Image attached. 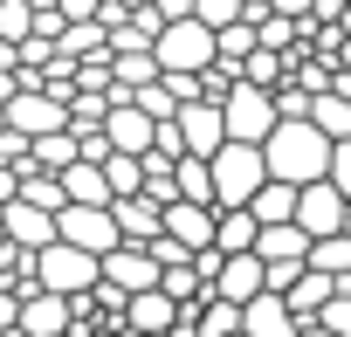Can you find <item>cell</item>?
I'll return each instance as SVG.
<instances>
[{
	"label": "cell",
	"mask_w": 351,
	"mask_h": 337,
	"mask_svg": "<svg viewBox=\"0 0 351 337\" xmlns=\"http://www.w3.org/2000/svg\"><path fill=\"white\" fill-rule=\"evenodd\" d=\"M324 158H330V138L303 117H276V131L262 138V165H269V179L282 186H310L324 179Z\"/></svg>",
	"instance_id": "1"
},
{
	"label": "cell",
	"mask_w": 351,
	"mask_h": 337,
	"mask_svg": "<svg viewBox=\"0 0 351 337\" xmlns=\"http://www.w3.org/2000/svg\"><path fill=\"white\" fill-rule=\"evenodd\" d=\"M152 62H158V76H200V69L214 62V28H200L193 14L165 21V28L152 35Z\"/></svg>",
	"instance_id": "2"
},
{
	"label": "cell",
	"mask_w": 351,
	"mask_h": 337,
	"mask_svg": "<svg viewBox=\"0 0 351 337\" xmlns=\"http://www.w3.org/2000/svg\"><path fill=\"white\" fill-rule=\"evenodd\" d=\"M207 179H214V207H248L255 186L269 179L262 145H221V151L207 158Z\"/></svg>",
	"instance_id": "3"
},
{
	"label": "cell",
	"mask_w": 351,
	"mask_h": 337,
	"mask_svg": "<svg viewBox=\"0 0 351 337\" xmlns=\"http://www.w3.org/2000/svg\"><path fill=\"white\" fill-rule=\"evenodd\" d=\"M221 131H228V145H262L276 131V97L255 90V83H234L221 97Z\"/></svg>",
	"instance_id": "4"
},
{
	"label": "cell",
	"mask_w": 351,
	"mask_h": 337,
	"mask_svg": "<svg viewBox=\"0 0 351 337\" xmlns=\"http://www.w3.org/2000/svg\"><path fill=\"white\" fill-rule=\"evenodd\" d=\"M35 289H56V296H90V289H97V255H83V248H69V241L35 248Z\"/></svg>",
	"instance_id": "5"
},
{
	"label": "cell",
	"mask_w": 351,
	"mask_h": 337,
	"mask_svg": "<svg viewBox=\"0 0 351 337\" xmlns=\"http://www.w3.org/2000/svg\"><path fill=\"white\" fill-rule=\"evenodd\" d=\"M0 117H8V131H21V138L69 131V103H62V97H49V90H14L8 103H0Z\"/></svg>",
	"instance_id": "6"
},
{
	"label": "cell",
	"mask_w": 351,
	"mask_h": 337,
	"mask_svg": "<svg viewBox=\"0 0 351 337\" xmlns=\"http://www.w3.org/2000/svg\"><path fill=\"white\" fill-rule=\"evenodd\" d=\"M56 241H69V248H83V255H110V248H124L117 241V221H110V207H62L56 214Z\"/></svg>",
	"instance_id": "7"
},
{
	"label": "cell",
	"mask_w": 351,
	"mask_h": 337,
	"mask_svg": "<svg viewBox=\"0 0 351 337\" xmlns=\"http://www.w3.org/2000/svg\"><path fill=\"white\" fill-rule=\"evenodd\" d=\"M310 241L317 234H344V193L330 186V179H310V186H296V214H289Z\"/></svg>",
	"instance_id": "8"
},
{
	"label": "cell",
	"mask_w": 351,
	"mask_h": 337,
	"mask_svg": "<svg viewBox=\"0 0 351 337\" xmlns=\"http://www.w3.org/2000/svg\"><path fill=\"white\" fill-rule=\"evenodd\" d=\"M172 124H180V158H214V151L228 145L221 103H180V110H172Z\"/></svg>",
	"instance_id": "9"
},
{
	"label": "cell",
	"mask_w": 351,
	"mask_h": 337,
	"mask_svg": "<svg viewBox=\"0 0 351 337\" xmlns=\"http://www.w3.org/2000/svg\"><path fill=\"white\" fill-rule=\"evenodd\" d=\"M28 337H69L76 330V303L56 296V289H21V316H14Z\"/></svg>",
	"instance_id": "10"
},
{
	"label": "cell",
	"mask_w": 351,
	"mask_h": 337,
	"mask_svg": "<svg viewBox=\"0 0 351 337\" xmlns=\"http://www.w3.org/2000/svg\"><path fill=\"white\" fill-rule=\"evenodd\" d=\"M158 234H172L186 255H200V248H214V207H193V200H172L165 214H158Z\"/></svg>",
	"instance_id": "11"
},
{
	"label": "cell",
	"mask_w": 351,
	"mask_h": 337,
	"mask_svg": "<svg viewBox=\"0 0 351 337\" xmlns=\"http://www.w3.org/2000/svg\"><path fill=\"white\" fill-rule=\"evenodd\" d=\"M172 323H180V303H172L165 289H138V296H124V330H131V337H165Z\"/></svg>",
	"instance_id": "12"
},
{
	"label": "cell",
	"mask_w": 351,
	"mask_h": 337,
	"mask_svg": "<svg viewBox=\"0 0 351 337\" xmlns=\"http://www.w3.org/2000/svg\"><path fill=\"white\" fill-rule=\"evenodd\" d=\"M0 241H14V248H49L56 241V214H42V207H21V200H8L0 207Z\"/></svg>",
	"instance_id": "13"
},
{
	"label": "cell",
	"mask_w": 351,
	"mask_h": 337,
	"mask_svg": "<svg viewBox=\"0 0 351 337\" xmlns=\"http://www.w3.org/2000/svg\"><path fill=\"white\" fill-rule=\"evenodd\" d=\"M152 117L138 110V103H110V117H104V138H110V151H124V158H145L152 151Z\"/></svg>",
	"instance_id": "14"
},
{
	"label": "cell",
	"mask_w": 351,
	"mask_h": 337,
	"mask_svg": "<svg viewBox=\"0 0 351 337\" xmlns=\"http://www.w3.org/2000/svg\"><path fill=\"white\" fill-rule=\"evenodd\" d=\"M207 296H221V303H248V296H262V262H255V255H221Z\"/></svg>",
	"instance_id": "15"
},
{
	"label": "cell",
	"mask_w": 351,
	"mask_h": 337,
	"mask_svg": "<svg viewBox=\"0 0 351 337\" xmlns=\"http://www.w3.org/2000/svg\"><path fill=\"white\" fill-rule=\"evenodd\" d=\"M158 200H145V193H124V200H110V221H117V241H131V248H145L152 234H158Z\"/></svg>",
	"instance_id": "16"
},
{
	"label": "cell",
	"mask_w": 351,
	"mask_h": 337,
	"mask_svg": "<svg viewBox=\"0 0 351 337\" xmlns=\"http://www.w3.org/2000/svg\"><path fill=\"white\" fill-rule=\"evenodd\" d=\"M241 337H296V316L282 310V296H248L241 303Z\"/></svg>",
	"instance_id": "17"
},
{
	"label": "cell",
	"mask_w": 351,
	"mask_h": 337,
	"mask_svg": "<svg viewBox=\"0 0 351 337\" xmlns=\"http://www.w3.org/2000/svg\"><path fill=\"white\" fill-rule=\"evenodd\" d=\"M248 255H255L262 269H269V262H303V255H310V234H303L296 221H276V227H262V234H255V248H248Z\"/></svg>",
	"instance_id": "18"
},
{
	"label": "cell",
	"mask_w": 351,
	"mask_h": 337,
	"mask_svg": "<svg viewBox=\"0 0 351 337\" xmlns=\"http://www.w3.org/2000/svg\"><path fill=\"white\" fill-rule=\"evenodd\" d=\"M56 179H62V200H69V207H110V179H104V165H83V158H76V165H62Z\"/></svg>",
	"instance_id": "19"
},
{
	"label": "cell",
	"mask_w": 351,
	"mask_h": 337,
	"mask_svg": "<svg viewBox=\"0 0 351 337\" xmlns=\"http://www.w3.org/2000/svg\"><path fill=\"white\" fill-rule=\"evenodd\" d=\"M255 234H262V227H255L248 207H214V248H221V255H248Z\"/></svg>",
	"instance_id": "20"
},
{
	"label": "cell",
	"mask_w": 351,
	"mask_h": 337,
	"mask_svg": "<svg viewBox=\"0 0 351 337\" xmlns=\"http://www.w3.org/2000/svg\"><path fill=\"white\" fill-rule=\"evenodd\" d=\"M324 296H330V275H317V269L303 262V275H296V282L282 289V310H289L296 323H310V316L324 310Z\"/></svg>",
	"instance_id": "21"
},
{
	"label": "cell",
	"mask_w": 351,
	"mask_h": 337,
	"mask_svg": "<svg viewBox=\"0 0 351 337\" xmlns=\"http://www.w3.org/2000/svg\"><path fill=\"white\" fill-rule=\"evenodd\" d=\"M56 55H62V62H83V55H110V35H104V21H69V28L56 35Z\"/></svg>",
	"instance_id": "22"
},
{
	"label": "cell",
	"mask_w": 351,
	"mask_h": 337,
	"mask_svg": "<svg viewBox=\"0 0 351 337\" xmlns=\"http://www.w3.org/2000/svg\"><path fill=\"white\" fill-rule=\"evenodd\" d=\"M14 200H21V207H42V214H62V207H69V200H62V179H56V173H35V165H21Z\"/></svg>",
	"instance_id": "23"
},
{
	"label": "cell",
	"mask_w": 351,
	"mask_h": 337,
	"mask_svg": "<svg viewBox=\"0 0 351 337\" xmlns=\"http://www.w3.org/2000/svg\"><path fill=\"white\" fill-rule=\"evenodd\" d=\"M248 214H255V227H276V221H289V214H296V186H282V179H262V186H255V200H248Z\"/></svg>",
	"instance_id": "24"
},
{
	"label": "cell",
	"mask_w": 351,
	"mask_h": 337,
	"mask_svg": "<svg viewBox=\"0 0 351 337\" xmlns=\"http://www.w3.org/2000/svg\"><path fill=\"white\" fill-rule=\"evenodd\" d=\"M28 165H35V173H62V165H76V131L28 138Z\"/></svg>",
	"instance_id": "25"
},
{
	"label": "cell",
	"mask_w": 351,
	"mask_h": 337,
	"mask_svg": "<svg viewBox=\"0 0 351 337\" xmlns=\"http://www.w3.org/2000/svg\"><path fill=\"white\" fill-rule=\"evenodd\" d=\"M172 193H180V200H193V207H214L207 158H172Z\"/></svg>",
	"instance_id": "26"
},
{
	"label": "cell",
	"mask_w": 351,
	"mask_h": 337,
	"mask_svg": "<svg viewBox=\"0 0 351 337\" xmlns=\"http://www.w3.org/2000/svg\"><path fill=\"white\" fill-rule=\"evenodd\" d=\"M234 83H255V90H276V83H289V55H276V49H255V55H241Z\"/></svg>",
	"instance_id": "27"
},
{
	"label": "cell",
	"mask_w": 351,
	"mask_h": 337,
	"mask_svg": "<svg viewBox=\"0 0 351 337\" xmlns=\"http://www.w3.org/2000/svg\"><path fill=\"white\" fill-rule=\"evenodd\" d=\"M303 124H317V131H324V138L337 145V138H351V103L324 90V97H310V110H303Z\"/></svg>",
	"instance_id": "28"
},
{
	"label": "cell",
	"mask_w": 351,
	"mask_h": 337,
	"mask_svg": "<svg viewBox=\"0 0 351 337\" xmlns=\"http://www.w3.org/2000/svg\"><path fill=\"white\" fill-rule=\"evenodd\" d=\"M303 262H310L317 275H330V282H337V275H351V234H317Z\"/></svg>",
	"instance_id": "29"
},
{
	"label": "cell",
	"mask_w": 351,
	"mask_h": 337,
	"mask_svg": "<svg viewBox=\"0 0 351 337\" xmlns=\"http://www.w3.org/2000/svg\"><path fill=\"white\" fill-rule=\"evenodd\" d=\"M234 330H241V303L207 296V303L193 310V337H234Z\"/></svg>",
	"instance_id": "30"
},
{
	"label": "cell",
	"mask_w": 351,
	"mask_h": 337,
	"mask_svg": "<svg viewBox=\"0 0 351 337\" xmlns=\"http://www.w3.org/2000/svg\"><path fill=\"white\" fill-rule=\"evenodd\" d=\"M241 55H255V21L248 14L228 21V28H214V62H234L241 69Z\"/></svg>",
	"instance_id": "31"
},
{
	"label": "cell",
	"mask_w": 351,
	"mask_h": 337,
	"mask_svg": "<svg viewBox=\"0 0 351 337\" xmlns=\"http://www.w3.org/2000/svg\"><path fill=\"white\" fill-rule=\"evenodd\" d=\"M131 103H138V110H145L152 124H165L172 110H180V97L165 90V76H152V83H138V90H131Z\"/></svg>",
	"instance_id": "32"
},
{
	"label": "cell",
	"mask_w": 351,
	"mask_h": 337,
	"mask_svg": "<svg viewBox=\"0 0 351 337\" xmlns=\"http://www.w3.org/2000/svg\"><path fill=\"white\" fill-rule=\"evenodd\" d=\"M28 28H35V14H28V0H0V42H28Z\"/></svg>",
	"instance_id": "33"
},
{
	"label": "cell",
	"mask_w": 351,
	"mask_h": 337,
	"mask_svg": "<svg viewBox=\"0 0 351 337\" xmlns=\"http://www.w3.org/2000/svg\"><path fill=\"white\" fill-rule=\"evenodd\" d=\"M104 179H110V200H124V193H138V158H124V151H110V158H104Z\"/></svg>",
	"instance_id": "34"
},
{
	"label": "cell",
	"mask_w": 351,
	"mask_h": 337,
	"mask_svg": "<svg viewBox=\"0 0 351 337\" xmlns=\"http://www.w3.org/2000/svg\"><path fill=\"white\" fill-rule=\"evenodd\" d=\"M248 8H241V0H193V21L200 28H228V21H241Z\"/></svg>",
	"instance_id": "35"
},
{
	"label": "cell",
	"mask_w": 351,
	"mask_h": 337,
	"mask_svg": "<svg viewBox=\"0 0 351 337\" xmlns=\"http://www.w3.org/2000/svg\"><path fill=\"white\" fill-rule=\"evenodd\" d=\"M324 179H330V186L351 200V138H337V145H330V158H324Z\"/></svg>",
	"instance_id": "36"
},
{
	"label": "cell",
	"mask_w": 351,
	"mask_h": 337,
	"mask_svg": "<svg viewBox=\"0 0 351 337\" xmlns=\"http://www.w3.org/2000/svg\"><path fill=\"white\" fill-rule=\"evenodd\" d=\"M0 165H8V173H21V165H28V138L8 131V124H0Z\"/></svg>",
	"instance_id": "37"
},
{
	"label": "cell",
	"mask_w": 351,
	"mask_h": 337,
	"mask_svg": "<svg viewBox=\"0 0 351 337\" xmlns=\"http://www.w3.org/2000/svg\"><path fill=\"white\" fill-rule=\"evenodd\" d=\"M310 8H317V0H269V14H282L296 28H310Z\"/></svg>",
	"instance_id": "38"
},
{
	"label": "cell",
	"mask_w": 351,
	"mask_h": 337,
	"mask_svg": "<svg viewBox=\"0 0 351 337\" xmlns=\"http://www.w3.org/2000/svg\"><path fill=\"white\" fill-rule=\"evenodd\" d=\"M97 8H104V0H56L62 21H97Z\"/></svg>",
	"instance_id": "39"
},
{
	"label": "cell",
	"mask_w": 351,
	"mask_h": 337,
	"mask_svg": "<svg viewBox=\"0 0 351 337\" xmlns=\"http://www.w3.org/2000/svg\"><path fill=\"white\" fill-rule=\"evenodd\" d=\"M14 316H21V289L0 282V330H14Z\"/></svg>",
	"instance_id": "40"
},
{
	"label": "cell",
	"mask_w": 351,
	"mask_h": 337,
	"mask_svg": "<svg viewBox=\"0 0 351 337\" xmlns=\"http://www.w3.org/2000/svg\"><path fill=\"white\" fill-rule=\"evenodd\" d=\"M145 8H152L158 21H180V14H193V0H145Z\"/></svg>",
	"instance_id": "41"
},
{
	"label": "cell",
	"mask_w": 351,
	"mask_h": 337,
	"mask_svg": "<svg viewBox=\"0 0 351 337\" xmlns=\"http://www.w3.org/2000/svg\"><path fill=\"white\" fill-rule=\"evenodd\" d=\"M14 186H21V173H8V165H0V207L14 200Z\"/></svg>",
	"instance_id": "42"
},
{
	"label": "cell",
	"mask_w": 351,
	"mask_h": 337,
	"mask_svg": "<svg viewBox=\"0 0 351 337\" xmlns=\"http://www.w3.org/2000/svg\"><path fill=\"white\" fill-rule=\"evenodd\" d=\"M337 35L351 42V0H337Z\"/></svg>",
	"instance_id": "43"
},
{
	"label": "cell",
	"mask_w": 351,
	"mask_h": 337,
	"mask_svg": "<svg viewBox=\"0 0 351 337\" xmlns=\"http://www.w3.org/2000/svg\"><path fill=\"white\" fill-rule=\"evenodd\" d=\"M0 337H28V330H21V323H14V330H0Z\"/></svg>",
	"instance_id": "44"
},
{
	"label": "cell",
	"mask_w": 351,
	"mask_h": 337,
	"mask_svg": "<svg viewBox=\"0 0 351 337\" xmlns=\"http://www.w3.org/2000/svg\"><path fill=\"white\" fill-rule=\"evenodd\" d=\"M241 8H269V0H241Z\"/></svg>",
	"instance_id": "45"
},
{
	"label": "cell",
	"mask_w": 351,
	"mask_h": 337,
	"mask_svg": "<svg viewBox=\"0 0 351 337\" xmlns=\"http://www.w3.org/2000/svg\"><path fill=\"white\" fill-rule=\"evenodd\" d=\"M0 124H8V117H0Z\"/></svg>",
	"instance_id": "46"
}]
</instances>
